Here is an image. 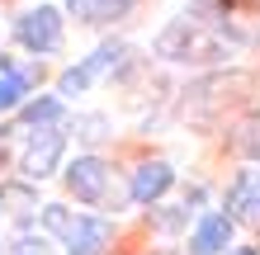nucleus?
Wrapping results in <instances>:
<instances>
[{"label": "nucleus", "instance_id": "dca6fc26", "mask_svg": "<svg viewBox=\"0 0 260 255\" xmlns=\"http://www.w3.org/2000/svg\"><path fill=\"white\" fill-rule=\"evenodd\" d=\"M0 222H5V208H0Z\"/></svg>", "mask_w": 260, "mask_h": 255}, {"label": "nucleus", "instance_id": "0eeeda50", "mask_svg": "<svg viewBox=\"0 0 260 255\" xmlns=\"http://www.w3.org/2000/svg\"><path fill=\"white\" fill-rule=\"evenodd\" d=\"M237 246V222L222 213V208H204L194 217V227L185 236V250L189 255H227Z\"/></svg>", "mask_w": 260, "mask_h": 255}, {"label": "nucleus", "instance_id": "ddd939ff", "mask_svg": "<svg viewBox=\"0 0 260 255\" xmlns=\"http://www.w3.org/2000/svg\"><path fill=\"white\" fill-rule=\"evenodd\" d=\"M232 147H237L246 161H255V166H260V114H251V118H241V123H237Z\"/></svg>", "mask_w": 260, "mask_h": 255}, {"label": "nucleus", "instance_id": "2eb2a0df", "mask_svg": "<svg viewBox=\"0 0 260 255\" xmlns=\"http://www.w3.org/2000/svg\"><path fill=\"white\" fill-rule=\"evenodd\" d=\"M227 255H260V250H255V246H232Z\"/></svg>", "mask_w": 260, "mask_h": 255}, {"label": "nucleus", "instance_id": "1a4fd4ad", "mask_svg": "<svg viewBox=\"0 0 260 255\" xmlns=\"http://www.w3.org/2000/svg\"><path fill=\"white\" fill-rule=\"evenodd\" d=\"M137 10V0H62V14L85 28H104V24H118Z\"/></svg>", "mask_w": 260, "mask_h": 255}, {"label": "nucleus", "instance_id": "f3484780", "mask_svg": "<svg viewBox=\"0 0 260 255\" xmlns=\"http://www.w3.org/2000/svg\"><path fill=\"white\" fill-rule=\"evenodd\" d=\"M0 255H5V246H0Z\"/></svg>", "mask_w": 260, "mask_h": 255}, {"label": "nucleus", "instance_id": "7ed1b4c3", "mask_svg": "<svg viewBox=\"0 0 260 255\" xmlns=\"http://www.w3.org/2000/svg\"><path fill=\"white\" fill-rule=\"evenodd\" d=\"M10 33L34 62L62 57V48H67V14H62V5H28V10H19L10 19Z\"/></svg>", "mask_w": 260, "mask_h": 255}, {"label": "nucleus", "instance_id": "f257e3e1", "mask_svg": "<svg viewBox=\"0 0 260 255\" xmlns=\"http://www.w3.org/2000/svg\"><path fill=\"white\" fill-rule=\"evenodd\" d=\"M62 185H67V194L85 208V213L114 217V213L128 208V194H114V161L104 152H76V156H67Z\"/></svg>", "mask_w": 260, "mask_h": 255}, {"label": "nucleus", "instance_id": "39448f33", "mask_svg": "<svg viewBox=\"0 0 260 255\" xmlns=\"http://www.w3.org/2000/svg\"><path fill=\"white\" fill-rule=\"evenodd\" d=\"M175 179H180V170H175L166 156H142V161H133L128 175H123L128 203H137V208H156L166 194L175 189Z\"/></svg>", "mask_w": 260, "mask_h": 255}, {"label": "nucleus", "instance_id": "423d86ee", "mask_svg": "<svg viewBox=\"0 0 260 255\" xmlns=\"http://www.w3.org/2000/svg\"><path fill=\"white\" fill-rule=\"evenodd\" d=\"M114 241H118V222L114 217L76 208V222H71V232L62 236V250L67 255H109Z\"/></svg>", "mask_w": 260, "mask_h": 255}, {"label": "nucleus", "instance_id": "f8f14e48", "mask_svg": "<svg viewBox=\"0 0 260 255\" xmlns=\"http://www.w3.org/2000/svg\"><path fill=\"white\" fill-rule=\"evenodd\" d=\"M147 227L156 232V236H180V232L189 236V227H194V213H189L185 203H156V208L147 213Z\"/></svg>", "mask_w": 260, "mask_h": 255}, {"label": "nucleus", "instance_id": "a211bd4d", "mask_svg": "<svg viewBox=\"0 0 260 255\" xmlns=\"http://www.w3.org/2000/svg\"><path fill=\"white\" fill-rule=\"evenodd\" d=\"M255 250H260V241H255Z\"/></svg>", "mask_w": 260, "mask_h": 255}, {"label": "nucleus", "instance_id": "6e6552de", "mask_svg": "<svg viewBox=\"0 0 260 255\" xmlns=\"http://www.w3.org/2000/svg\"><path fill=\"white\" fill-rule=\"evenodd\" d=\"M222 213L232 222H255L260 227V166H241L222 189Z\"/></svg>", "mask_w": 260, "mask_h": 255}, {"label": "nucleus", "instance_id": "20e7f679", "mask_svg": "<svg viewBox=\"0 0 260 255\" xmlns=\"http://www.w3.org/2000/svg\"><path fill=\"white\" fill-rule=\"evenodd\" d=\"M67 147H71V132L67 128H38V132H19V179L28 185H43V179L62 175L67 166Z\"/></svg>", "mask_w": 260, "mask_h": 255}, {"label": "nucleus", "instance_id": "f03ea898", "mask_svg": "<svg viewBox=\"0 0 260 255\" xmlns=\"http://www.w3.org/2000/svg\"><path fill=\"white\" fill-rule=\"evenodd\" d=\"M128 66H133L128 43H123V38H104L90 57H81V62H71V66H62V71H57V90H52V95L62 99V104H71V99L90 95V90H95L100 81L123 76Z\"/></svg>", "mask_w": 260, "mask_h": 255}, {"label": "nucleus", "instance_id": "9b49d317", "mask_svg": "<svg viewBox=\"0 0 260 255\" xmlns=\"http://www.w3.org/2000/svg\"><path fill=\"white\" fill-rule=\"evenodd\" d=\"M67 132L81 142V152H100L104 142H114V118L109 114H76V118H67Z\"/></svg>", "mask_w": 260, "mask_h": 255}, {"label": "nucleus", "instance_id": "4468645a", "mask_svg": "<svg viewBox=\"0 0 260 255\" xmlns=\"http://www.w3.org/2000/svg\"><path fill=\"white\" fill-rule=\"evenodd\" d=\"M204 203H208V185H199V179H194V185H185V208H189L194 217L204 213Z\"/></svg>", "mask_w": 260, "mask_h": 255}, {"label": "nucleus", "instance_id": "9d476101", "mask_svg": "<svg viewBox=\"0 0 260 255\" xmlns=\"http://www.w3.org/2000/svg\"><path fill=\"white\" fill-rule=\"evenodd\" d=\"M67 104L57 95H28L24 109L14 114V132H38V128H67Z\"/></svg>", "mask_w": 260, "mask_h": 255}]
</instances>
